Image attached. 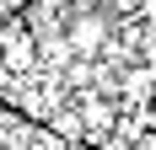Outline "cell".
Wrapping results in <instances>:
<instances>
[{"label":"cell","mask_w":156,"mask_h":150,"mask_svg":"<svg viewBox=\"0 0 156 150\" xmlns=\"http://www.w3.org/2000/svg\"><path fill=\"white\" fill-rule=\"evenodd\" d=\"M54 134H65V139H81V123H76V113H54Z\"/></svg>","instance_id":"obj_5"},{"label":"cell","mask_w":156,"mask_h":150,"mask_svg":"<svg viewBox=\"0 0 156 150\" xmlns=\"http://www.w3.org/2000/svg\"><path fill=\"white\" fill-rule=\"evenodd\" d=\"M124 91H129V97H145V91H156V75L145 70V64H140V70H129V75H124Z\"/></svg>","instance_id":"obj_3"},{"label":"cell","mask_w":156,"mask_h":150,"mask_svg":"<svg viewBox=\"0 0 156 150\" xmlns=\"http://www.w3.org/2000/svg\"><path fill=\"white\" fill-rule=\"evenodd\" d=\"M65 43L76 59H97V54H108V16L97 11V5H81L70 22H65Z\"/></svg>","instance_id":"obj_1"},{"label":"cell","mask_w":156,"mask_h":150,"mask_svg":"<svg viewBox=\"0 0 156 150\" xmlns=\"http://www.w3.org/2000/svg\"><path fill=\"white\" fill-rule=\"evenodd\" d=\"M32 64H38V38H32V27L22 16L0 22V70L5 75H27Z\"/></svg>","instance_id":"obj_2"},{"label":"cell","mask_w":156,"mask_h":150,"mask_svg":"<svg viewBox=\"0 0 156 150\" xmlns=\"http://www.w3.org/2000/svg\"><path fill=\"white\" fill-rule=\"evenodd\" d=\"M59 5H70V0H38V11H48V16L59 11Z\"/></svg>","instance_id":"obj_6"},{"label":"cell","mask_w":156,"mask_h":150,"mask_svg":"<svg viewBox=\"0 0 156 150\" xmlns=\"http://www.w3.org/2000/svg\"><path fill=\"white\" fill-rule=\"evenodd\" d=\"M135 43H140V59H145V70L156 75V22H151V27H140V38H135Z\"/></svg>","instance_id":"obj_4"}]
</instances>
